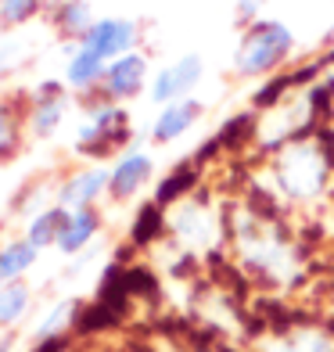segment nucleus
<instances>
[{
  "instance_id": "f257e3e1",
  "label": "nucleus",
  "mask_w": 334,
  "mask_h": 352,
  "mask_svg": "<svg viewBox=\"0 0 334 352\" xmlns=\"http://www.w3.org/2000/svg\"><path fill=\"white\" fill-rule=\"evenodd\" d=\"M230 245L241 270L266 287H298L306 280V252L284 219L266 212L256 201H241L230 209Z\"/></svg>"
},
{
  "instance_id": "f03ea898",
  "label": "nucleus",
  "mask_w": 334,
  "mask_h": 352,
  "mask_svg": "<svg viewBox=\"0 0 334 352\" xmlns=\"http://www.w3.org/2000/svg\"><path fill=\"white\" fill-rule=\"evenodd\" d=\"M266 180H269V198L291 205V209L324 201L334 180V148L327 133H309L274 151L266 166Z\"/></svg>"
},
{
  "instance_id": "7ed1b4c3",
  "label": "nucleus",
  "mask_w": 334,
  "mask_h": 352,
  "mask_svg": "<svg viewBox=\"0 0 334 352\" xmlns=\"http://www.w3.org/2000/svg\"><path fill=\"white\" fill-rule=\"evenodd\" d=\"M166 230L187 255H212L230 241V212L194 190L166 209Z\"/></svg>"
},
{
  "instance_id": "20e7f679",
  "label": "nucleus",
  "mask_w": 334,
  "mask_h": 352,
  "mask_svg": "<svg viewBox=\"0 0 334 352\" xmlns=\"http://www.w3.org/2000/svg\"><path fill=\"white\" fill-rule=\"evenodd\" d=\"M295 54V33L280 19L252 22L234 51V72L241 79H263L284 69Z\"/></svg>"
},
{
  "instance_id": "39448f33",
  "label": "nucleus",
  "mask_w": 334,
  "mask_h": 352,
  "mask_svg": "<svg viewBox=\"0 0 334 352\" xmlns=\"http://www.w3.org/2000/svg\"><path fill=\"white\" fill-rule=\"evenodd\" d=\"M130 140V116L115 101H101L90 108L83 130L76 137V151L87 158H104Z\"/></svg>"
},
{
  "instance_id": "423d86ee",
  "label": "nucleus",
  "mask_w": 334,
  "mask_h": 352,
  "mask_svg": "<svg viewBox=\"0 0 334 352\" xmlns=\"http://www.w3.org/2000/svg\"><path fill=\"white\" fill-rule=\"evenodd\" d=\"M205 79V61L201 54H180L177 61H169L166 69H158L151 79V101L162 108L172 101H183V98H194L198 83Z\"/></svg>"
},
{
  "instance_id": "0eeeda50",
  "label": "nucleus",
  "mask_w": 334,
  "mask_h": 352,
  "mask_svg": "<svg viewBox=\"0 0 334 352\" xmlns=\"http://www.w3.org/2000/svg\"><path fill=\"white\" fill-rule=\"evenodd\" d=\"M140 29L133 19H98L90 25V33L79 40V47L90 54H98L101 61H115L122 54H130L137 47Z\"/></svg>"
},
{
  "instance_id": "6e6552de",
  "label": "nucleus",
  "mask_w": 334,
  "mask_h": 352,
  "mask_svg": "<svg viewBox=\"0 0 334 352\" xmlns=\"http://www.w3.org/2000/svg\"><path fill=\"white\" fill-rule=\"evenodd\" d=\"M144 87H148V58L140 51H130V54H122L115 61H108L104 79H101V90H104L108 101H115V104L130 101Z\"/></svg>"
},
{
  "instance_id": "1a4fd4ad",
  "label": "nucleus",
  "mask_w": 334,
  "mask_h": 352,
  "mask_svg": "<svg viewBox=\"0 0 334 352\" xmlns=\"http://www.w3.org/2000/svg\"><path fill=\"white\" fill-rule=\"evenodd\" d=\"M155 180V158L148 151H122L111 166L108 195L115 201H130Z\"/></svg>"
},
{
  "instance_id": "9d476101",
  "label": "nucleus",
  "mask_w": 334,
  "mask_h": 352,
  "mask_svg": "<svg viewBox=\"0 0 334 352\" xmlns=\"http://www.w3.org/2000/svg\"><path fill=\"white\" fill-rule=\"evenodd\" d=\"M108 180H111V169L108 166H87V169H79L72 173L65 184H61L58 190V205L61 209H93L104 195H108Z\"/></svg>"
},
{
  "instance_id": "9b49d317",
  "label": "nucleus",
  "mask_w": 334,
  "mask_h": 352,
  "mask_svg": "<svg viewBox=\"0 0 334 352\" xmlns=\"http://www.w3.org/2000/svg\"><path fill=\"white\" fill-rule=\"evenodd\" d=\"M201 116H205V104L198 98H183V101L162 104V108H158V116H155V122H151V140L155 144L180 140V137H187L201 122Z\"/></svg>"
},
{
  "instance_id": "f8f14e48",
  "label": "nucleus",
  "mask_w": 334,
  "mask_h": 352,
  "mask_svg": "<svg viewBox=\"0 0 334 352\" xmlns=\"http://www.w3.org/2000/svg\"><path fill=\"white\" fill-rule=\"evenodd\" d=\"M263 352H334V331L324 324H295L263 342Z\"/></svg>"
},
{
  "instance_id": "ddd939ff",
  "label": "nucleus",
  "mask_w": 334,
  "mask_h": 352,
  "mask_svg": "<svg viewBox=\"0 0 334 352\" xmlns=\"http://www.w3.org/2000/svg\"><path fill=\"white\" fill-rule=\"evenodd\" d=\"M98 230H101L98 209H76V212H69V223H65V230H61V237H58V252L61 255H79L93 241V237H98Z\"/></svg>"
},
{
  "instance_id": "4468645a",
  "label": "nucleus",
  "mask_w": 334,
  "mask_h": 352,
  "mask_svg": "<svg viewBox=\"0 0 334 352\" xmlns=\"http://www.w3.org/2000/svg\"><path fill=\"white\" fill-rule=\"evenodd\" d=\"M104 69H108V61H101L98 54L83 51V47H76L72 58H69V65H65V83L72 90H79V94L98 90L101 79H104Z\"/></svg>"
},
{
  "instance_id": "2eb2a0df",
  "label": "nucleus",
  "mask_w": 334,
  "mask_h": 352,
  "mask_svg": "<svg viewBox=\"0 0 334 352\" xmlns=\"http://www.w3.org/2000/svg\"><path fill=\"white\" fill-rule=\"evenodd\" d=\"M65 223H69V209L51 205V209H43V212H36L33 219H29L25 241L36 245V248H51V245L58 248V237H61V230H65Z\"/></svg>"
},
{
  "instance_id": "dca6fc26",
  "label": "nucleus",
  "mask_w": 334,
  "mask_h": 352,
  "mask_svg": "<svg viewBox=\"0 0 334 352\" xmlns=\"http://www.w3.org/2000/svg\"><path fill=\"white\" fill-rule=\"evenodd\" d=\"M65 111H69V104H65V98H61V90L58 87H43L40 101L33 108V137H40V140L51 137L61 126V119H65Z\"/></svg>"
},
{
  "instance_id": "f3484780",
  "label": "nucleus",
  "mask_w": 334,
  "mask_h": 352,
  "mask_svg": "<svg viewBox=\"0 0 334 352\" xmlns=\"http://www.w3.org/2000/svg\"><path fill=\"white\" fill-rule=\"evenodd\" d=\"M93 22H98V19H93V11H90L87 0H61L58 11H54V25L65 36H72V40H83Z\"/></svg>"
},
{
  "instance_id": "a211bd4d",
  "label": "nucleus",
  "mask_w": 334,
  "mask_h": 352,
  "mask_svg": "<svg viewBox=\"0 0 334 352\" xmlns=\"http://www.w3.org/2000/svg\"><path fill=\"white\" fill-rule=\"evenodd\" d=\"M194 184H198V169H194V162H183L180 169H172L166 180L158 184V190H155V205L169 209V205H177L180 198L194 195Z\"/></svg>"
},
{
  "instance_id": "6ab92c4d",
  "label": "nucleus",
  "mask_w": 334,
  "mask_h": 352,
  "mask_svg": "<svg viewBox=\"0 0 334 352\" xmlns=\"http://www.w3.org/2000/svg\"><path fill=\"white\" fill-rule=\"evenodd\" d=\"M36 255H40V248L29 245L25 237H22V241L4 245V248H0V280H4V284H8V280H19L25 270H33Z\"/></svg>"
},
{
  "instance_id": "aec40b11",
  "label": "nucleus",
  "mask_w": 334,
  "mask_h": 352,
  "mask_svg": "<svg viewBox=\"0 0 334 352\" xmlns=\"http://www.w3.org/2000/svg\"><path fill=\"white\" fill-rule=\"evenodd\" d=\"M29 302H33V292L22 280H8L0 284V327H14L19 320L29 313Z\"/></svg>"
},
{
  "instance_id": "412c9836",
  "label": "nucleus",
  "mask_w": 334,
  "mask_h": 352,
  "mask_svg": "<svg viewBox=\"0 0 334 352\" xmlns=\"http://www.w3.org/2000/svg\"><path fill=\"white\" fill-rule=\"evenodd\" d=\"M76 302H58V306L47 313L40 320V327L33 331V338L36 342H51V338H65V331L72 327V320H76Z\"/></svg>"
},
{
  "instance_id": "4be33fe9",
  "label": "nucleus",
  "mask_w": 334,
  "mask_h": 352,
  "mask_svg": "<svg viewBox=\"0 0 334 352\" xmlns=\"http://www.w3.org/2000/svg\"><path fill=\"white\" fill-rule=\"evenodd\" d=\"M40 4L43 0H0V19L8 25H22L40 11Z\"/></svg>"
},
{
  "instance_id": "5701e85b",
  "label": "nucleus",
  "mask_w": 334,
  "mask_h": 352,
  "mask_svg": "<svg viewBox=\"0 0 334 352\" xmlns=\"http://www.w3.org/2000/svg\"><path fill=\"white\" fill-rule=\"evenodd\" d=\"M266 8H269V0H237L234 4V22L241 29H248L252 22L266 19Z\"/></svg>"
},
{
  "instance_id": "b1692460",
  "label": "nucleus",
  "mask_w": 334,
  "mask_h": 352,
  "mask_svg": "<svg viewBox=\"0 0 334 352\" xmlns=\"http://www.w3.org/2000/svg\"><path fill=\"white\" fill-rule=\"evenodd\" d=\"M14 140H19V130H14V119L11 111L0 104V155H8L14 148Z\"/></svg>"
},
{
  "instance_id": "393cba45",
  "label": "nucleus",
  "mask_w": 334,
  "mask_h": 352,
  "mask_svg": "<svg viewBox=\"0 0 334 352\" xmlns=\"http://www.w3.org/2000/svg\"><path fill=\"white\" fill-rule=\"evenodd\" d=\"M61 345H65V338H51V342H36L33 352H58Z\"/></svg>"
},
{
  "instance_id": "a878e982",
  "label": "nucleus",
  "mask_w": 334,
  "mask_h": 352,
  "mask_svg": "<svg viewBox=\"0 0 334 352\" xmlns=\"http://www.w3.org/2000/svg\"><path fill=\"white\" fill-rule=\"evenodd\" d=\"M0 352H11V342H0Z\"/></svg>"
},
{
  "instance_id": "bb28decb",
  "label": "nucleus",
  "mask_w": 334,
  "mask_h": 352,
  "mask_svg": "<svg viewBox=\"0 0 334 352\" xmlns=\"http://www.w3.org/2000/svg\"><path fill=\"white\" fill-rule=\"evenodd\" d=\"M0 284H4V280H0Z\"/></svg>"
}]
</instances>
